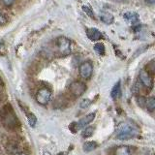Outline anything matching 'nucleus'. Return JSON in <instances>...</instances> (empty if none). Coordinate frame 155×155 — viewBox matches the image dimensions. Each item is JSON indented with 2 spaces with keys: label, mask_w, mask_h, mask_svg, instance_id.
<instances>
[{
  "label": "nucleus",
  "mask_w": 155,
  "mask_h": 155,
  "mask_svg": "<svg viewBox=\"0 0 155 155\" xmlns=\"http://www.w3.org/2000/svg\"><path fill=\"white\" fill-rule=\"evenodd\" d=\"M0 122L5 128L11 131L18 130L21 126V122L15 113L11 104H6L0 110Z\"/></svg>",
  "instance_id": "1"
},
{
  "label": "nucleus",
  "mask_w": 155,
  "mask_h": 155,
  "mask_svg": "<svg viewBox=\"0 0 155 155\" xmlns=\"http://www.w3.org/2000/svg\"><path fill=\"white\" fill-rule=\"evenodd\" d=\"M140 133L137 124L131 121H124L118 124L115 131V138L119 140H128L136 138Z\"/></svg>",
  "instance_id": "2"
},
{
  "label": "nucleus",
  "mask_w": 155,
  "mask_h": 155,
  "mask_svg": "<svg viewBox=\"0 0 155 155\" xmlns=\"http://www.w3.org/2000/svg\"><path fill=\"white\" fill-rule=\"evenodd\" d=\"M55 45L61 55L67 56L71 53V41L66 37H58L55 41Z\"/></svg>",
  "instance_id": "3"
},
{
  "label": "nucleus",
  "mask_w": 155,
  "mask_h": 155,
  "mask_svg": "<svg viewBox=\"0 0 155 155\" xmlns=\"http://www.w3.org/2000/svg\"><path fill=\"white\" fill-rule=\"evenodd\" d=\"M51 91L48 87H43V88L39 89L36 94L37 103L41 106H47L51 100Z\"/></svg>",
  "instance_id": "4"
},
{
  "label": "nucleus",
  "mask_w": 155,
  "mask_h": 155,
  "mask_svg": "<svg viewBox=\"0 0 155 155\" xmlns=\"http://www.w3.org/2000/svg\"><path fill=\"white\" fill-rule=\"evenodd\" d=\"M69 91L74 97H81L86 91V85L82 81H75L70 84Z\"/></svg>",
  "instance_id": "5"
},
{
  "label": "nucleus",
  "mask_w": 155,
  "mask_h": 155,
  "mask_svg": "<svg viewBox=\"0 0 155 155\" xmlns=\"http://www.w3.org/2000/svg\"><path fill=\"white\" fill-rule=\"evenodd\" d=\"M80 76L84 80H88L91 78L92 73H93V65L90 61L82 62L79 67Z\"/></svg>",
  "instance_id": "6"
},
{
  "label": "nucleus",
  "mask_w": 155,
  "mask_h": 155,
  "mask_svg": "<svg viewBox=\"0 0 155 155\" xmlns=\"http://www.w3.org/2000/svg\"><path fill=\"white\" fill-rule=\"evenodd\" d=\"M139 78H140V81L142 82V84L144 87H147V88H148V89H152L153 78L148 72H147L144 69L140 70V74H139Z\"/></svg>",
  "instance_id": "7"
},
{
  "label": "nucleus",
  "mask_w": 155,
  "mask_h": 155,
  "mask_svg": "<svg viewBox=\"0 0 155 155\" xmlns=\"http://www.w3.org/2000/svg\"><path fill=\"white\" fill-rule=\"evenodd\" d=\"M4 147L10 154L16 155L19 152H21V147H19L18 142H17V140L14 139H8L6 140V143H4Z\"/></svg>",
  "instance_id": "8"
},
{
  "label": "nucleus",
  "mask_w": 155,
  "mask_h": 155,
  "mask_svg": "<svg viewBox=\"0 0 155 155\" xmlns=\"http://www.w3.org/2000/svg\"><path fill=\"white\" fill-rule=\"evenodd\" d=\"M96 114L95 113H91L86 114L85 116H84L82 118H81L77 123H75V129L76 130H80V129H84L86 126H88L92 121L95 119Z\"/></svg>",
  "instance_id": "9"
},
{
  "label": "nucleus",
  "mask_w": 155,
  "mask_h": 155,
  "mask_svg": "<svg viewBox=\"0 0 155 155\" xmlns=\"http://www.w3.org/2000/svg\"><path fill=\"white\" fill-rule=\"evenodd\" d=\"M86 35L91 41H99L102 38V33L96 28H88L86 30Z\"/></svg>",
  "instance_id": "10"
},
{
  "label": "nucleus",
  "mask_w": 155,
  "mask_h": 155,
  "mask_svg": "<svg viewBox=\"0 0 155 155\" xmlns=\"http://www.w3.org/2000/svg\"><path fill=\"white\" fill-rule=\"evenodd\" d=\"M123 18L127 21L128 22H130L131 24H133V25H136V24H138L139 21H140V18L138 16V14H136L134 12H128V13H125L123 15Z\"/></svg>",
  "instance_id": "11"
},
{
  "label": "nucleus",
  "mask_w": 155,
  "mask_h": 155,
  "mask_svg": "<svg viewBox=\"0 0 155 155\" xmlns=\"http://www.w3.org/2000/svg\"><path fill=\"white\" fill-rule=\"evenodd\" d=\"M114 155H132V149L128 145H120L116 147Z\"/></svg>",
  "instance_id": "12"
},
{
  "label": "nucleus",
  "mask_w": 155,
  "mask_h": 155,
  "mask_svg": "<svg viewBox=\"0 0 155 155\" xmlns=\"http://www.w3.org/2000/svg\"><path fill=\"white\" fill-rule=\"evenodd\" d=\"M120 95H121V85H120V81H117L110 91V97L114 100H115V99H118Z\"/></svg>",
  "instance_id": "13"
},
{
  "label": "nucleus",
  "mask_w": 155,
  "mask_h": 155,
  "mask_svg": "<svg viewBox=\"0 0 155 155\" xmlns=\"http://www.w3.org/2000/svg\"><path fill=\"white\" fill-rule=\"evenodd\" d=\"M100 19L106 24H110L114 22V16L110 13L103 12L100 14Z\"/></svg>",
  "instance_id": "14"
},
{
  "label": "nucleus",
  "mask_w": 155,
  "mask_h": 155,
  "mask_svg": "<svg viewBox=\"0 0 155 155\" xmlns=\"http://www.w3.org/2000/svg\"><path fill=\"white\" fill-rule=\"evenodd\" d=\"M144 106H145V108L147 109V110H149L150 113H153L155 110V98L154 97H149V98L145 99Z\"/></svg>",
  "instance_id": "15"
},
{
  "label": "nucleus",
  "mask_w": 155,
  "mask_h": 155,
  "mask_svg": "<svg viewBox=\"0 0 155 155\" xmlns=\"http://www.w3.org/2000/svg\"><path fill=\"white\" fill-rule=\"evenodd\" d=\"M97 147H98V144H97L96 142H86L84 144V147H82V149H84V151L85 152H91V151H93L94 149H96Z\"/></svg>",
  "instance_id": "16"
},
{
  "label": "nucleus",
  "mask_w": 155,
  "mask_h": 155,
  "mask_svg": "<svg viewBox=\"0 0 155 155\" xmlns=\"http://www.w3.org/2000/svg\"><path fill=\"white\" fill-rule=\"evenodd\" d=\"M94 133V128L91 127V126H86V127L84 128V130H82L81 132V136L82 138H90L92 135H93Z\"/></svg>",
  "instance_id": "17"
},
{
  "label": "nucleus",
  "mask_w": 155,
  "mask_h": 155,
  "mask_svg": "<svg viewBox=\"0 0 155 155\" xmlns=\"http://www.w3.org/2000/svg\"><path fill=\"white\" fill-rule=\"evenodd\" d=\"M26 116H27V119H28V123H29V125H30L31 127H35V125H36V123H37V117H36L35 115H34V114L30 113V111H27Z\"/></svg>",
  "instance_id": "18"
},
{
  "label": "nucleus",
  "mask_w": 155,
  "mask_h": 155,
  "mask_svg": "<svg viewBox=\"0 0 155 155\" xmlns=\"http://www.w3.org/2000/svg\"><path fill=\"white\" fill-rule=\"evenodd\" d=\"M94 51L100 55L105 54V46L102 43H96L94 45Z\"/></svg>",
  "instance_id": "19"
},
{
  "label": "nucleus",
  "mask_w": 155,
  "mask_h": 155,
  "mask_svg": "<svg viewBox=\"0 0 155 155\" xmlns=\"http://www.w3.org/2000/svg\"><path fill=\"white\" fill-rule=\"evenodd\" d=\"M155 64H154V60H151L150 61L148 64L147 65V69H144L147 72H148L150 75H153L154 74V72H155V68H154Z\"/></svg>",
  "instance_id": "20"
},
{
  "label": "nucleus",
  "mask_w": 155,
  "mask_h": 155,
  "mask_svg": "<svg viewBox=\"0 0 155 155\" xmlns=\"http://www.w3.org/2000/svg\"><path fill=\"white\" fill-rule=\"evenodd\" d=\"M82 10H84V12L88 15V16H89L90 18H95V15H94L93 11H92V10H91L89 7H87V6H82Z\"/></svg>",
  "instance_id": "21"
},
{
  "label": "nucleus",
  "mask_w": 155,
  "mask_h": 155,
  "mask_svg": "<svg viewBox=\"0 0 155 155\" xmlns=\"http://www.w3.org/2000/svg\"><path fill=\"white\" fill-rule=\"evenodd\" d=\"M90 104H91V101L88 99H85L81 103V109H87L90 106Z\"/></svg>",
  "instance_id": "22"
},
{
  "label": "nucleus",
  "mask_w": 155,
  "mask_h": 155,
  "mask_svg": "<svg viewBox=\"0 0 155 155\" xmlns=\"http://www.w3.org/2000/svg\"><path fill=\"white\" fill-rule=\"evenodd\" d=\"M1 1L5 6H7V7H11L15 3V0H1Z\"/></svg>",
  "instance_id": "23"
},
{
  "label": "nucleus",
  "mask_w": 155,
  "mask_h": 155,
  "mask_svg": "<svg viewBox=\"0 0 155 155\" xmlns=\"http://www.w3.org/2000/svg\"><path fill=\"white\" fill-rule=\"evenodd\" d=\"M6 23H7V18H5V16L2 13H0V25H3V24Z\"/></svg>",
  "instance_id": "24"
},
{
  "label": "nucleus",
  "mask_w": 155,
  "mask_h": 155,
  "mask_svg": "<svg viewBox=\"0 0 155 155\" xmlns=\"http://www.w3.org/2000/svg\"><path fill=\"white\" fill-rule=\"evenodd\" d=\"M137 102H138V104L140 106L143 107L144 106V102H145V98H143V97H138V98H137Z\"/></svg>",
  "instance_id": "25"
},
{
  "label": "nucleus",
  "mask_w": 155,
  "mask_h": 155,
  "mask_svg": "<svg viewBox=\"0 0 155 155\" xmlns=\"http://www.w3.org/2000/svg\"><path fill=\"white\" fill-rule=\"evenodd\" d=\"M57 155H68V152L67 151H62V152H59Z\"/></svg>",
  "instance_id": "26"
},
{
  "label": "nucleus",
  "mask_w": 155,
  "mask_h": 155,
  "mask_svg": "<svg viewBox=\"0 0 155 155\" xmlns=\"http://www.w3.org/2000/svg\"><path fill=\"white\" fill-rule=\"evenodd\" d=\"M16 155H28L26 152H23V151H21V152H19V153H18V154H16Z\"/></svg>",
  "instance_id": "27"
},
{
  "label": "nucleus",
  "mask_w": 155,
  "mask_h": 155,
  "mask_svg": "<svg viewBox=\"0 0 155 155\" xmlns=\"http://www.w3.org/2000/svg\"><path fill=\"white\" fill-rule=\"evenodd\" d=\"M149 3V4H153L154 3V0H147V3Z\"/></svg>",
  "instance_id": "28"
},
{
  "label": "nucleus",
  "mask_w": 155,
  "mask_h": 155,
  "mask_svg": "<svg viewBox=\"0 0 155 155\" xmlns=\"http://www.w3.org/2000/svg\"><path fill=\"white\" fill-rule=\"evenodd\" d=\"M110 1H115V2H124L125 0H110Z\"/></svg>",
  "instance_id": "29"
},
{
  "label": "nucleus",
  "mask_w": 155,
  "mask_h": 155,
  "mask_svg": "<svg viewBox=\"0 0 155 155\" xmlns=\"http://www.w3.org/2000/svg\"><path fill=\"white\" fill-rule=\"evenodd\" d=\"M0 45H1V44H0Z\"/></svg>",
  "instance_id": "30"
}]
</instances>
